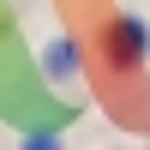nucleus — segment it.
I'll return each mask as SVG.
<instances>
[{
	"label": "nucleus",
	"instance_id": "1",
	"mask_svg": "<svg viewBox=\"0 0 150 150\" xmlns=\"http://www.w3.org/2000/svg\"><path fill=\"white\" fill-rule=\"evenodd\" d=\"M66 66H72V48H66V42H60V48H54V54H48V72H66Z\"/></svg>",
	"mask_w": 150,
	"mask_h": 150
}]
</instances>
